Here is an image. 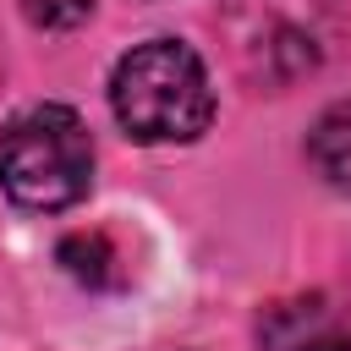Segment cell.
Segmentation results:
<instances>
[{
	"label": "cell",
	"instance_id": "2",
	"mask_svg": "<svg viewBox=\"0 0 351 351\" xmlns=\"http://www.w3.org/2000/svg\"><path fill=\"white\" fill-rule=\"evenodd\" d=\"M93 181V137L77 110L33 104L0 132V192L16 208L55 214L71 208Z\"/></svg>",
	"mask_w": 351,
	"mask_h": 351
},
{
	"label": "cell",
	"instance_id": "4",
	"mask_svg": "<svg viewBox=\"0 0 351 351\" xmlns=\"http://www.w3.org/2000/svg\"><path fill=\"white\" fill-rule=\"evenodd\" d=\"M55 258H60V269H66L77 285H88V291H121V285H126V258L115 252V241H110L104 230H71V236L55 247Z\"/></svg>",
	"mask_w": 351,
	"mask_h": 351
},
{
	"label": "cell",
	"instance_id": "6",
	"mask_svg": "<svg viewBox=\"0 0 351 351\" xmlns=\"http://www.w3.org/2000/svg\"><path fill=\"white\" fill-rule=\"evenodd\" d=\"M93 5L99 0H22L33 27H77V22L93 16Z\"/></svg>",
	"mask_w": 351,
	"mask_h": 351
},
{
	"label": "cell",
	"instance_id": "1",
	"mask_svg": "<svg viewBox=\"0 0 351 351\" xmlns=\"http://www.w3.org/2000/svg\"><path fill=\"white\" fill-rule=\"evenodd\" d=\"M110 110L137 143H192L214 121V88L192 44L148 38L115 60Z\"/></svg>",
	"mask_w": 351,
	"mask_h": 351
},
{
	"label": "cell",
	"instance_id": "3",
	"mask_svg": "<svg viewBox=\"0 0 351 351\" xmlns=\"http://www.w3.org/2000/svg\"><path fill=\"white\" fill-rule=\"evenodd\" d=\"M258 340L269 351H351V324L329 296L307 291V296H285L263 307Z\"/></svg>",
	"mask_w": 351,
	"mask_h": 351
},
{
	"label": "cell",
	"instance_id": "5",
	"mask_svg": "<svg viewBox=\"0 0 351 351\" xmlns=\"http://www.w3.org/2000/svg\"><path fill=\"white\" fill-rule=\"evenodd\" d=\"M307 159H313V170H318L335 192H351V99L329 104V110L313 121V132H307Z\"/></svg>",
	"mask_w": 351,
	"mask_h": 351
}]
</instances>
